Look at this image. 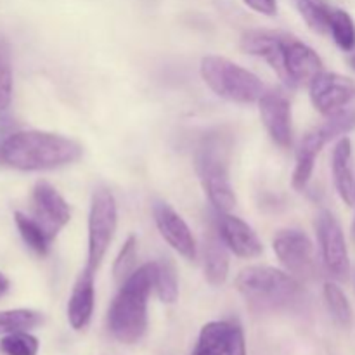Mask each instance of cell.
Listing matches in <instances>:
<instances>
[{
	"mask_svg": "<svg viewBox=\"0 0 355 355\" xmlns=\"http://www.w3.org/2000/svg\"><path fill=\"white\" fill-rule=\"evenodd\" d=\"M82 146L64 135L44 130H21L10 134L0 149V159L23 172L55 170L78 162Z\"/></svg>",
	"mask_w": 355,
	"mask_h": 355,
	"instance_id": "1",
	"label": "cell"
},
{
	"mask_svg": "<svg viewBox=\"0 0 355 355\" xmlns=\"http://www.w3.org/2000/svg\"><path fill=\"white\" fill-rule=\"evenodd\" d=\"M156 262L135 269L125 281L107 312V326L118 342L135 343L148 329V298L155 290Z\"/></svg>",
	"mask_w": 355,
	"mask_h": 355,
	"instance_id": "2",
	"label": "cell"
},
{
	"mask_svg": "<svg viewBox=\"0 0 355 355\" xmlns=\"http://www.w3.org/2000/svg\"><path fill=\"white\" fill-rule=\"evenodd\" d=\"M236 288L259 309H281L295 304L302 295L300 279L269 266H252L236 277Z\"/></svg>",
	"mask_w": 355,
	"mask_h": 355,
	"instance_id": "3",
	"label": "cell"
},
{
	"mask_svg": "<svg viewBox=\"0 0 355 355\" xmlns=\"http://www.w3.org/2000/svg\"><path fill=\"white\" fill-rule=\"evenodd\" d=\"M196 170L208 200L218 214H229L236 194L229 175V144L222 135L203 139L196 151Z\"/></svg>",
	"mask_w": 355,
	"mask_h": 355,
	"instance_id": "4",
	"label": "cell"
},
{
	"mask_svg": "<svg viewBox=\"0 0 355 355\" xmlns=\"http://www.w3.org/2000/svg\"><path fill=\"white\" fill-rule=\"evenodd\" d=\"M200 73L211 92L231 103H259L260 97L267 92L255 73L220 55H207L201 59Z\"/></svg>",
	"mask_w": 355,
	"mask_h": 355,
	"instance_id": "5",
	"label": "cell"
},
{
	"mask_svg": "<svg viewBox=\"0 0 355 355\" xmlns=\"http://www.w3.org/2000/svg\"><path fill=\"white\" fill-rule=\"evenodd\" d=\"M118 225V207L113 193L106 187H97L90 200L89 211V262L96 270L103 263Z\"/></svg>",
	"mask_w": 355,
	"mask_h": 355,
	"instance_id": "6",
	"label": "cell"
},
{
	"mask_svg": "<svg viewBox=\"0 0 355 355\" xmlns=\"http://www.w3.org/2000/svg\"><path fill=\"white\" fill-rule=\"evenodd\" d=\"M315 231L326 270L333 279L345 281L350 274V259L342 225L331 211L322 210L315 218Z\"/></svg>",
	"mask_w": 355,
	"mask_h": 355,
	"instance_id": "7",
	"label": "cell"
},
{
	"mask_svg": "<svg viewBox=\"0 0 355 355\" xmlns=\"http://www.w3.org/2000/svg\"><path fill=\"white\" fill-rule=\"evenodd\" d=\"M274 253L279 262L297 279H311L315 276L318 263H315L314 245L305 232L298 229L281 231L274 238Z\"/></svg>",
	"mask_w": 355,
	"mask_h": 355,
	"instance_id": "8",
	"label": "cell"
},
{
	"mask_svg": "<svg viewBox=\"0 0 355 355\" xmlns=\"http://www.w3.org/2000/svg\"><path fill=\"white\" fill-rule=\"evenodd\" d=\"M309 90L314 107L326 118L355 106V82L340 73H319Z\"/></svg>",
	"mask_w": 355,
	"mask_h": 355,
	"instance_id": "9",
	"label": "cell"
},
{
	"mask_svg": "<svg viewBox=\"0 0 355 355\" xmlns=\"http://www.w3.org/2000/svg\"><path fill=\"white\" fill-rule=\"evenodd\" d=\"M324 71L322 59L318 52L304 42L290 37L284 47V69L283 80L290 87H309L312 80Z\"/></svg>",
	"mask_w": 355,
	"mask_h": 355,
	"instance_id": "10",
	"label": "cell"
},
{
	"mask_svg": "<svg viewBox=\"0 0 355 355\" xmlns=\"http://www.w3.org/2000/svg\"><path fill=\"white\" fill-rule=\"evenodd\" d=\"M259 110L263 127L270 139L279 148H290L293 141V127H291V104L286 94L281 90H267L260 97Z\"/></svg>",
	"mask_w": 355,
	"mask_h": 355,
	"instance_id": "11",
	"label": "cell"
},
{
	"mask_svg": "<svg viewBox=\"0 0 355 355\" xmlns=\"http://www.w3.org/2000/svg\"><path fill=\"white\" fill-rule=\"evenodd\" d=\"M33 217L44 225L52 239L64 225L69 224V218H71L68 201L58 193L54 186L45 180H40L33 187Z\"/></svg>",
	"mask_w": 355,
	"mask_h": 355,
	"instance_id": "12",
	"label": "cell"
},
{
	"mask_svg": "<svg viewBox=\"0 0 355 355\" xmlns=\"http://www.w3.org/2000/svg\"><path fill=\"white\" fill-rule=\"evenodd\" d=\"M153 217L162 238L184 259H196V239L189 225L168 203L158 201L153 207Z\"/></svg>",
	"mask_w": 355,
	"mask_h": 355,
	"instance_id": "13",
	"label": "cell"
},
{
	"mask_svg": "<svg viewBox=\"0 0 355 355\" xmlns=\"http://www.w3.org/2000/svg\"><path fill=\"white\" fill-rule=\"evenodd\" d=\"M217 231L229 252L239 259H257L262 255V241L257 232L239 217L217 211Z\"/></svg>",
	"mask_w": 355,
	"mask_h": 355,
	"instance_id": "14",
	"label": "cell"
},
{
	"mask_svg": "<svg viewBox=\"0 0 355 355\" xmlns=\"http://www.w3.org/2000/svg\"><path fill=\"white\" fill-rule=\"evenodd\" d=\"M288 38L290 35H284L281 31L250 30L241 37V49L246 54L266 59L281 78L284 69V47H286Z\"/></svg>",
	"mask_w": 355,
	"mask_h": 355,
	"instance_id": "15",
	"label": "cell"
},
{
	"mask_svg": "<svg viewBox=\"0 0 355 355\" xmlns=\"http://www.w3.org/2000/svg\"><path fill=\"white\" fill-rule=\"evenodd\" d=\"M94 279H96V270L90 269L89 266L80 272L75 286H73L71 297L68 302V321L73 329L87 328V324L92 319L94 302H96V288H94Z\"/></svg>",
	"mask_w": 355,
	"mask_h": 355,
	"instance_id": "16",
	"label": "cell"
},
{
	"mask_svg": "<svg viewBox=\"0 0 355 355\" xmlns=\"http://www.w3.org/2000/svg\"><path fill=\"white\" fill-rule=\"evenodd\" d=\"M331 168L335 187L343 203L355 207V173L352 165V142L342 137L336 142L331 155Z\"/></svg>",
	"mask_w": 355,
	"mask_h": 355,
	"instance_id": "17",
	"label": "cell"
},
{
	"mask_svg": "<svg viewBox=\"0 0 355 355\" xmlns=\"http://www.w3.org/2000/svg\"><path fill=\"white\" fill-rule=\"evenodd\" d=\"M328 137L321 128H314L309 134L304 135L300 141V146L297 149V165H295L293 172V187L297 191H304L307 184L311 182V177L314 173L315 159H318L319 153L322 151L326 144H328Z\"/></svg>",
	"mask_w": 355,
	"mask_h": 355,
	"instance_id": "18",
	"label": "cell"
},
{
	"mask_svg": "<svg viewBox=\"0 0 355 355\" xmlns=\"http://www.w3.org/2000/svg\"><path fill=\"white\" fill-rule=\"evenodd\" d=\"M205 277L211 286H222L229 276L227 246L222 241L218 231H210L205 238Z\"/></svg>",
	"mask_w": 355,
	"mask_h": 355,
	"instance_id": "19",
	"label": "cell"
},
{
	"mask_svg": "<svg viewBox=\"0 0 355 355\" xmlns=\"http://www.w3.org/2000/svg\"><path fill=\"white\" fill-rule=\"evenodd\" d=\"M14 222H16V227L19 231L21 238L26 243L28 248L31 252L37 253L38 257H45L51 250V243L54 239L49 236V232L45 231L44 225L37 220L35 217H30L26 214H21V211H16L14 214Z\"/></svg>",
	"mask_w": 355,
	"mask_h": 355,
	"instance_id": "20",
	"label": "cell"
},
{
	"mask_svg": "<svg viewBox=\"0 0 355 355\" xmlns=\"http://www.w3.org/2000/svg\"><path fill=\"white\" fill-rule=\"evenodd\" d=\"M231 328V322H208L201 329L200 340H198L196 350H194L193 355H225Z\"/></svg>",
	"mask_w": 355,
	"mask_h": 355,
	"instance_id": "21",
	"label": "cell"
},
{
	"mask_svg": "<svg viewBox=\"0 0 355 355\" xmlns=\"http://www.w3.org/2000/svg\"><path fill=\"white\" fill-rule=\"evenodd\" d=\"M293 3L312 31L315 33L329 31V17H331L333 7H329L324 0H293Z\"/></svg>",
	"mask_w": 355,
	"mask_h": 355,
	"instance_id": "22",
	"label": "cell"
},
{
	"mask_svg": "<svg viewBox=\"0 0 355 355\" xmlns=\"http://www.w3.org/2000/svg\"><path fill=\"white\" fill-rule=\"evenodd\" d=\"M44 322V315L30 309H14L0 312V335H10L16 331H28Z\"/></svg>",
	"mask_w": 355,
	"mask_h": 355,
	"instance_id": "23",
	"label": "cell"
},
{
	"mask_svg": "<svg viewBox=\"0 0 355 355\" xmlns=\"http://www.w3.org/2000/svg\"><path fill=\"white\" fill-rule=\"evenodd\" d=\"M329 33L342 51L352 52L355 49V23L343 9H333L329 17Z\"/></svg>",
	"mask_w": 355,
	"mask_h": 355,
	"instance_id": "24",
	"label": "cell"
},
{
	"mask_svg": "<svg viewBox=\"0 0 355 355\" xmlns=\"http://www.w3.org/2000/svg\"><path fill=\"white\" fill-rule=\"evenodd\" d=\"M155 291L163 304H173L179 298V281L173 263L168 259L156 262Z\"/></svg>",
	"mask_w": 355,
	"mask_h": 355,
	"instance_id": "25",
	"label": "cell"
},
{
	"mask_svg": "<svg viewBox=\"0 0 355 355\" xmlns=\"http://www.w3.org/2000/svg\"><path fill=\"white\" fill-rule=\"evenodd\" d=\"M324 300L333 319L340 326H350V322H352V307H350L349 298H347V295L343 293L338 284L333 283V281H328L324 284Z\"/></svg>",
	"mask_w": 355,
	"mask_h": 355,
	"instance_id": "26",
	"label": "cell"
},
{
	"mask_svg": "<svg viewBox=\"0 0 355 355\" xmlns=\"http://www.w3.org/2000/svg\"><path fill=\"white\" fill-rule=\"evenodd\" d=\"M0 350L6 355H37L38 340L28 331H16L0 340Z\"/></svg>",
	"mask_w": 355,
	"mask_h": 355,
	"instance_id": "27",
	"label": "cell"
},
{
	"mask_svg": "<svg viewBox=\"0 0 355 355\" xmlns=\"http://www.w3.org/2000/svg\"><path fill=\"white\" fill-rule=\"evenodd\" d=\"M12 64L7 45L0 40V111H6L12 101Z\"/></svg>",
	"mask_w": 355,
	"mask_h": 355,
	"instance_id": "28",
	"label": "cell"
},
{
	"mask_svg": "<svg viewBox=\"0 0 355 355\" xmlns=\"http://www.w3.org/2000/svg\"><path fill=\"white\" fill-rule=\"evenodd\" d=\"M135 260H137V238L130 236L125 241L123 248L118 253L113 266V274L116 281H125L135 270Z\"/></svg>",
	"mask_w": 355,
	"mask_h": 355,
	"instance_id": "29",
	"label": "cell"
},
{
	"mask_svg": "<svg viewBox=\"0 0 355 355\" xmlns=\"http://www.w3.org/2000/svg\"><path fill=\"white\" fill-rule=\"evenodd\" d=\"M319 128L324 132L328 141H333L336 137H345L349 132H352L355 128V106L329 116Z\"/></svg>",
	"mask_w": 355,
	"mask_h": 355,
	"instance_id": "30",
	"label": "cell"
},
{
	"mask_svg": "<svg viewBox=\"0 0 355 355\" xmlns=\"http://www.w3.org/2000/svg\"><path fill=\"white\" fill-rule=\"evenodd\" d=\"M225 355H246L245 335H243V329L239 324H232Z\"/></svg>",
	"mask_w": 355,
	"mask_h": 355,
	"instance_id": "31",
	"label": "cell"
},
{
	"mask_svg": "<svg viewBox=\"0 0 355 355\" xmlns=\"http://www.w3.org/2000/svg\"><path fill=\"white\" fill-rule=\"evenodd\" d=\"M250 9L255 12L263 14V16H274L277 12V2L276 0H243Z\"/></svg>",
	"mask_w": 355,
	"mask_h": 355,
	"instance_id": "32",
	"label": "cell"
},
{
	"mask_svg": "<svg viewBox=\"0 0 355 355\" xmlns=\"http://www.w3.org/2000/svg\"><path fill=\"white\" fill-rule=\"evenodd\" d=\"M9 286H10V283H9V279L6 277V274L0 272V298H2L7 291H9Z\"/></svg>",
	"mask_w": 355,
	"mask_h": 355,
	"instance_id": "33",
	"label": "cell"
},
{
	"mask_svg": "<svg viewBox=\"0 0 355 355\" xmlns=\"http://www.w3.org/2000/svg\"><path fill=\"white\" fill-rule=\"evenodd\" d=\"M349 64H350V68H352L354 71H355V52L349 58Z\"/></svg>",
	"mask_w": 355,
	"mask_h": 355,
	"instance_id": "34",
	"label": "cell"
},
{
	"mask_svg": "<svg viewBox=\"0 0 355 355\" xmlns=\"http://www.w3.org/2000/svg\"><path fill=\"white\" fill-rule=\"evenodd\" d=\"M352 238H354V243H355V218H354V224H352Z\"/></svg>",
	"mask_w": 355,
	"mask_h": 355,
	"instance_id": "35",
	"label": "cell"
},
{
	"mask_svg": "<svg viewBox=\"0 0 355 355\" xmlns=\"http://www.w3.org/2000/svg\"><path fill=\"white\" fill-rule=\"evenodd\" d=\"M0 149H2V148H0Z\"/></svg>",
	"mask_w": 355,
	"mask_h": 355,
	"instance_id": "36",
	"label": "cell"
}]
</instances>
